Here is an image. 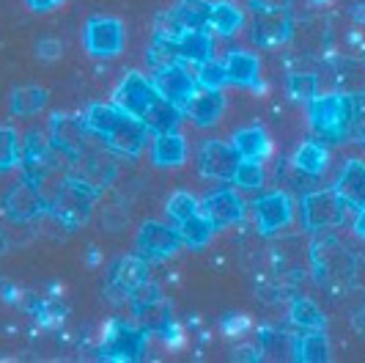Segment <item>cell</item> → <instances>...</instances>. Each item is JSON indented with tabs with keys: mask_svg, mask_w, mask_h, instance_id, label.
Returning <instances> with one entry per match:
<instances>
[{
	"mask_svg": "<svg viewBox=\"0 0 365 363\" xmlns=\"http://www.w3.org/2000/svg\"><path fill=\"white\" fill-rule=\"evenodd\" d=\"M184 119V110L179 105H173V102H168L165 96H160L148 113L143 116V124L148 127V132H154V135H160V132H176L179 124H182Z\"/></svg>",
	"mask_w": 365,
	"mask_h": 363,
	"instance_id": "25",
	"label": "cell"
},
{
	"mask_svg": "<svg viewBox=\"0 0 365 363\" xmlns=\"http://www.w3.org/2000/svg\"><path fill=\"white\" fill-rule=\"evenodd\" d=\"M124 116V110L118 108V105H113V102H93L88 105V110L83 113V121H86V127L91 129L96 138H108V132L115 124H118V119Z\"/></svg>",
	"mask_w": 365,
	"mask_h": 363,
	"instance_id": "29",
	"label": "cell"
},
{
	"mask_svg": "<svg viewBox=\"0 0 365 363\" xmlns=\"http://www.w3.org/2000/svg\"><path fill=\"white\" fill-rule=\"evenodd\" d=\"M354 232H357V237H363V239H365V207H363V209H357V218H354Z\"/></svg>",
	"mask_w": 365,
	"mask_h": 363,
	"instance_id": "51",
	"label": "cell"
},
{
	"mask_svg": "<svg viewBox=\"0 0 365 363\" xmlns=\"http://www.w3.org/2000/svg\"><path fill=\"white\" fill-rule=\"evenodd\" d=\"M124 22L115 17H91L83 28V44L93 58H115L124 50Z\"/></svg>",
	"mask_w": 365,
	"mask_h": 363,
	"instance_id": "9",
	"label": "cell"
},
{
	"mask_svg": "<svg viewBox=\"0 0 365 363\" xmlns=\"http://www.w3.org/2000/svg\"><path fill=\"white\" fill-rule=\"evenodd\" d=\"M222 110H225V96H222V91L198 86V91L192 94V99H190L187 108H184V116H187L192 124H198V127H212V124L220 121Z\"/></svg>",
	"mask_w": 365,
	"mask_h": 363,
	"instance_id": "19",
	"label": "cell"
},
{
	"mask_svg": "<svg viewBox=\"0 0 365 363\" xmlns=\"http://www.w3.org/2000/svg\"><path fill=\"white\" fill-rule=\"evenodd\" d=\"M294 168L299 174H305V176L324 174V168H327V144H322V141L302 144L297 149V154H294Z\"/></svg>",
	"mask_w": 365,
	"mask_h": 363,
	"instance_id": "32",
	"label": "cell"
},
{
	"mask_svg": "<svg viewBox=\"0 0 365 363\" xmlns=\"http://www.w3.org/2000/svg\"><path fill=\"white\" fill-rule=\"evenodd\" d=\"M261 344H242L234 352V358L237 361H256V358H261V349H258Z\"/></svg>",
	"mask_w": 365,
	"mask_h": 363,
	"instance_id": "47",
	"label": "cell"
},
{
	"mask_svg": "<svg viewBox=\"0 0 365 363\" xmlns=\"http://www.w3.org/2000/svg\"><path fill=\"white\" fill-rule=\"evenodd\" d=\"M151 80H154L157 91L163 94L168 102L179 105L182 110L187 108V102L192 99V94L198 91V80H195V74L187 69V64H184V61H176V64L160 66Z\"/></svg>",
	"mask_w": 365,
	"mask_h": 363,
	"instance_id": "10",
	"label": "cell"
},
{
	"mask_svg": "<svg viewBox=\"0 0 365 363\" xmlns=\"http://www.w3.org/2000/svg\"><path fill=\"white\" fill-rule=\"evenodd\" d=\"M184 245L179 226H168L160 220H148L138 232V251L146 259H168Z\"/></svg>",
	"mask_w": 365,
	"mask_h": 363,
	"instance_id": "12",
	"label": "cell"
},
{
	"mask_svg": "<svg viewBox=\"0 0 365 363\" xmlns=\"http://www.w3.org/2000/svg\"><path fill=\"white\" fill-rule=\"evenodd\" d=\"M253 212H256L258 223V234L269 237L277 234L280 229H286L294 218V201L289 193L283 190H274V193H264L258 196L253 204Z\"/></svg>",
	"mask_w": 365,
	"mask_h": 363,
	"instance_id": "11",
	"label": "cell"
},
{
	"mask_svg": "<svg viewBox=\"0 0 365 363\" xmlns=\"http://www.w3.org/2000/svg\"><path fill=\"white\" fill-rule=\"evenodd\" d=\"M146 138H148L146 124H143L140 119H135V116L124 113V116L118 119V124L108 132L105 144H108V149L113 151V154L138 157V154L143 151V146H146Z\"/></svg>",
	"mask_w": 365,
	"mask_h": 363,
	"instance_id": "17",
	"label": "cell"
},
{
	"mask_svg": "<svg viewBox=\"0 0 365 363\" xmlns=\"http://www.w3.org/2000/svg\"><path fill=\"white\" fill-rule=\"evenodd\" d=\"M365 96V94H363ZM363 96L322 91L308 102V119L322 144H341L363 121Z\"/></svg>",
	"mask_w": 365,
	"mask_h": 363,
	"instance_id": "1",
	"label": "cell"
},
{
	"mask_svg": "<svg viewBox=\"0 0 365 363\" xmlns=\"http://www.w3.org/2000/svg\"><path fill=\"white\" fill-rule=\"evenodd\" d=\"M96 138L91 129L86 127L83 116H72V113H55L50 119V141L55 149H61L66 157H72V163L91 149V141Z\"/></svg>",
	"mask_w": 365,
	"mask_h": 363,
	"instance_id": "8",
	"label": "cell"
},
{
	"mask_svg": "<svg viewBox=\"0 0 365 363\" xmlns=\"http://www.w3.org/2000/svg\"><path fill=\"white\" fill-rule=\"evenodd\" d=\"M135 309V322L140 327H146L148 333L151 330H163L168 322H170V306L168 300H157V303H148V306H132Z\"/></svg>",
	"mask_w": 365,
	"mask_h": 363,
	"instance_id": "34",
	"label": "cell"
},
{
	"mask_svg": "<svg viewBox=\"0 0 365 363\" xmlns=\"http://www.w3.org/2000/svg\"><path fill=\"white\" fill-rule=\"evenodd\" d=\"M44 327H58L66 319V306L61 300H36V306L31 311Z\"/></svg>",
	"mask_w": 365,
	"mask_h": 363,
	"instance_id": "40",
	"label": "cell"
},
{
	"mask_svg": "<svg viewBox=\"0 0 365 363\" xmlns=\"http://www.w3.org/2000/svg\"><path fill=\"white\" fill-rule=\"evenodd\" d=\"M225 72H228V86L239 89H253L258 83V58L247 50H234L225 55Z\"/></svg>",
	"mask_w": 365,
	"mask_h": 363,
	"instance_id": "23",
	"label": "cell"
},
{
	"mask_svg": "<svg viewBox=\"0 0 365 363\" xmlns=\"http://www.w3.org/2000/svg\"><path fill=\"white\" fill-rule=\"evenodd\" d=\"M289 89H292V96H294V99L311 102L313 96L319 94V74L294 72L292 77H289Z\"/></svg>",
	"mask_w": 365,
	"mask_h": 363,
	"instance_id": "41",
	"label": "cell"
},
{
	"mask_svg": "<svg viewBox=\"0 0 365 363\" xmlns=\"http://www.w3.org/2000/svg\"><path fill=\"white\" fill-rule=\"evenodd\" d=\"M329 358L327 336L322 330H302V336L294 339V361L322 363Z\"/></svg>",
	"mask_w": 365,
	"mask_h": 363,
	"instance_id": "30",
	"label": "cell"
},
{
	"mask_svg": "<svg viewBox=\"0 0 365 363\" xmlns=\"http://www.w3.org/2000/svg\"><path fill=\"white\" fill-rule=\"evenodd\" d=\"M294 34V19L286 9H256L250 36L258 47H274L289 41Z\"/></svg>",
	"mask_w": 365,
	"mask_h": 363,
	"instance_id": "14",
	"label": "cell"
},
{
	"mask_svg": "<svg viewBox=\"0 0 365 363\" xmlns=\"http://www.w3.org/2000/svg\"><path fill=\"white\" fill-rule=\"evenodd\" d=\"M195 80L203 89H222L228 86V72H225V61H217V58H209L198 64L195 69Z\"/></svg>",
	"mask_w": 365,
	"mask_h": 363,
	"instance_id": "36",
	"label": "cell"
},
{
	"mask_svg": "<svg viewBox=\"0 0 365 363\" xmlns=\"http://www.w3.org/2000/svg\"><path fill=\"white\" fill-rule=\"evenodd\" d=\"M311 262L313 272L322 284H332V287H344L354 275V256L349 254L344 242H338L335 237H316L311 245Z\"/></svg>",
	"mask_w": 365,
	"mask_h": 363,
	"instance_id": "3",
	"label": "cell"
},
{
	"mask_svg": "<svg viewBox=\"0 0 365 363\" xmlns=\"http://www.w3.org/2000/svg\"><path fill=\"white\" fill-rule=\"evenodd\" d=\"M3 212H6V218L14 220V223H28V220H36L41 215H47L50 204L44 199L38 182L25 176L14 187H9L6 199H3Z\"/></svg>",
	"mask_w": 365,
	"mask_h": 363,
	"instance_id": "6",
	"label": "cell"
},
{
	"mask_svg": "<svg viewBox=\"0 0 365 363\" xmlns=\"http://www.w3.org/2000/svg\"><path fill=\"white\" fill-rule=\"evenodd\" d=\"M351 281H357V287L365 289V256L363 259H354V275H351Z\"/></svg>",
	"mask_w": 365,
	"mask_h": 363,
	"instance_id": "50",
	"label": "cell"
},
{
	"mask_svg": "<svg viewBox=\"0 0 365 363\" xmlns=\"http://www.w3.org/2000/svg\"><path fill=\"white\" fill-rule=\"evenodd\" d=\"M61 53H63V44H61V41H58L55 36L38 39V44H36L38 61H44V64H53V61H58V58H61Z\"/></svg>",
	"mask_w": 365,
	"mask_h": 363,
	"instance_id": "44",
	"label": "cell"
},
{
	"mask_svg": "<svg viewBox=\"0 0 365 363\" xmlns=\"http://www.w3.org/2000/svg\"><path fill=\"white\" fill-rule=\"evenodd\" d=\"M25 3H28V9H31V11H41V14H44V11L58 9L63 0H25Z\"/></svg>",
	"mask_w": 365,
	"mask_h": 363,
	"instance_id": "48",
	"label": "cell"
},
{
	"mask_svg": "<svg viewBox=\"0 0 365 363\" xmlns=\"http://www.w3.org/2000/svg\"><path fill=\"white\" fill-rule=\"evenodd\" d=\"M231 144L242 154V160H258V163H264L272 154V138H269V132L261 127V124L237 129Z\"/></svg>",
	"mask_w": 365,
	"mask_h": 363,
	"instance_id": "20",
	"label": "cell"
},
{
	"mask_svg": "<svg viewBox=\"0 0 365 363\" xmlns=\"http://www.w3.org/2000/svg\"><path fill=\"white\" fill-rule=\"evenodd\" d=\"M157 300H163V289L154 281H143L138 289L129 294L132 306H148V303H157Z\"/></svg>",
	"mask_w": 365,
	"mask_h": 363,
	"instance_id": "43",
	"label": "cell"
},
{
	"mask_svg": "<svg viewBox=\"0 0 365 363\" xmlns=\"http://www.w3.org/2000/svg\"><path fill=\"white\" fill-rule=\"evenodd\" d=\"M338 196L346 201L349 207L363 209L365 207V163L363 160H349L335 182Z\"/></svg>",
	"mask_w": 365,
	"mask_h": 363,
	"instance_id": "21",
	"label": "cell"
},
{
	"mask_svg": "<svg viewBox=\"0 0 365 363\" xmlns=\"http://www.w3.org/2000/svg\"><path fill=\"white\" fill-rule=\"evenodd\" d=\"M179 234H182L187 248L201 251V248H206V245L212 242V237H215V223H212V220L206 218L201 209H198L195 215H190L187 220L179 223Z\"/></svg>",
	"mask_w": 365,
	"mask_h": 363,
	"instance_id": "31",
	"label": "cell"
},
{
	"mask_svg": "<svg viewBox=\"0 0 365 363\" xmlns=\"http://www.w3.org/2000/svg\"><path fill=\"white\" fill-rule=\"evenodd\" d=\"M151 160L160 168H179L187 163V141L179 132H160L151 144Z\"/></svg>",
	"mask_w": 365,
	"mask_h": 363,
	"instance_id": "22",
	"label": "cell"
},
{
	"mask_svg": "<svg viewBox=\"0 0 365 363\" xmlns=\"http://www.w3.org/2000/svg\"><path fill=\"white\" fill-rule=\"evenodd\" d=\"M148 347V330L138 322L113 319L102 336L99 358L102 361H140Z\"/></svg>",
	"mask_w": 365,
	"mask_h": 363,
	"instance_id": "4",
	"label": "cell"
},
{
	"mask_svg": "<svg viewBox=\"0 0 365 363\" xmlns=\"http://www.w3.org/2000/svg\"><path fill=\"white\" fill-rule=\"evenodd\" d=\"M245 25V11L231 0H217L212 3V17H209V31L217 36H234Z\"/></svg>",
	"mask_w": 365,
	"mask_h": 363,
	"instance_id": "26",
	"label": "cell"
},
{
	"mask_svg": "<svg viewBox=\"0 0 365 363\" xmlns=\"http://www.w3.org/2000/svg\"><path fill=\"white\" fill-rule=\"evenodd\" d=\"M170 14L184 31H206L209 28V17H212V3L209 0H179Z\"/></svg>",
	"mask_w": 365,
	"mask_h": 363,
	"instance_id": "27",
	"label": "cell"
},
{
	"mask_svg": "<svg viewBox=\"0 0 365 363\" xmlns=\"http://www.w3.org/2000/svg\"><path fill=\"white\" fill-rule=\"evenodd\" d=\"M50 102V91L41 86H19L9 96V110L11 116H34Z\"/></svg>",
	"mask_w": 365,
	"mask_h": 363,
	"instance_id": "28",
	"label": "cell"
},
{
	"mask_svg": "<svg viewBox=\"0 0 365 363\" xmlns=\"http://www.w3.org/2000/svg\"><path fill=\"white\" fill-rule=\"evenodd\" d=\"M234 184L239 190H258L264 184V168L258 160H242L234 174Z\"/></svg>",
	"mask_w": 365,
	"mask_h": 363,
	"instance_id": "39",
	"label": "cell"
},
{
	"mask_svg": "<svg viewBox=\"0 0 365 363\" xmlns=\"http://www.w3.org/2000/svg\"><path fill=\"white\" fill-rule=\"evenodd\" d=\"M198 209H201V201L195 199L192 193H187V190H179V193H173L168 199V215L176 220V223H182L190 215H195Z\"/></svg>",
	"mask_w": 365,
	"mask_h": 363,
	"instance_id": "38",
	"label": "cell"
},
{
	"mask_svg": "<svg viewBox=\"0 0 365 363\" xmlns=\"http://www.w3.org/2000/svg\"><path fill=\"white\" fill-rule=\"evenodd\" d=\"M292 322L299 330H324V314L313 300L297 297L292 303Z\"/></svg>",
	"mask_w": 365,
	"mask_h": 363,
	"instance_id": "33",
	"label": "cell"
},
{
	"mask_svg": "<svg viewBox=\"0 0 365 363\" xmlns=\"http://www.w3.org/2000/svg\"><path fill=\"white\" fill-rule=\"evenodd\" d=\"M143 281H148L146 256H124V259H118V262L113 264V270H110L108 294L113 300L124 303Z\"/></svg>",
	"mask_w": 365,
	"mask_h": 363,
	"instance_id": "16",
	"label": "cell"
},
{
	"mask_svg": "<svg viewBox=\"0 0 365 363\" xmlns=\"http://www.w3.org/2000/svg\"><path fill=\"white\" fill-rule=\"evenodd\" d=\"M19 157H22V141H19L17 129L0 124V171L19 165Z\"/></svg>",
	"mask_w": 365,
	"mask_h": 363,
	"instance_id": "35",
	"label": "cell"
},
{
	"mask_svg": "<svg viewBox=\"0 0 365 363\" xmlns=\"http://www.w3.org/2000/svg\"><path fill=\"white\" fill-rule=\"evenodd\" d=\"M160 336H163L165 344L170 347V349H179V347H182V342H184L182 325H179V322H173V319H170V322H168V325L160 330Z\"/></svg>",
	"mask_w": 365,
	"mask_h": 363,
	"instance_id": "45",
	"label": "cell"
},
{
	"mask_svg": "<svg viewBox=\"0 0 365 363\" xmlns=\"http://www.w3.org/2000/svg\"><path fill=\"white\" fill-rule=\"evenodd\" d=\"M96 196H99V190L93 184H88L80 176H66V179H61L58 190H55L50 212L66 229H77V226H83L86 220L91 218Z\"/></svg>",
	"mask_w": 365,
	"mask_h": 363,
	"instance_id": "2",
	"label": "cell"
},
{
	"mask_svg": "<svg viewBox=\"0 0 365 363\" xmlns=\"http://www.w3.org/2000/svg\"><path fill=\"white\" fill-rule=\"evenodd\" d=\"M247 319H245V317H225V319H222V330H225V333H245V330H247Z\"/></svg>",
	"mask_w": 365,
	"mask_h": 363,
	"instance_id": "46",
	"label": "cell"
},
{
	"mask_svg": "<svg viewBox=\"0 0 365 363\" xmlns=\"http://www.w3.org/2000/svg\"><path fill=\"white\" fill-rule=\"evenodd\" d=\"M176 61H182V58H179V47H176V39H165V36L151 39V47H148V64H151L154 69L168 66V64H176Z\"/></svg>",
	"mask_w": 365,
	"mask_h": 363,
	"instance_id": "37",
	"label": "cell"
},
{
	"mask_svg": "<svg viewBox=\"0 0 365 363\" xmlns=\"http://www.w3.org/2000/svg\"><path fill=\"white\" fill-rule=\"evenodd\" d=\"M250 6L253 9H286L289 11L292 0H250Z\"/></svg>",
	"mask_w": 365,
	"mask_h": 363,
	"instance_id": "49",
	"label": "cell"
},
{
	"mask_svg": "<svg viewBox=\"0 0 365 363\" xmlns=\"http://www.w3.org/2000/svg\"><path fill=\"white\" fill-rule=\"evenodd\" d=\"M201 212L215 223V229H225V226L242 220L245 204L234 190H215L201 201Z\"/></svg>",
	"mask_w": 365,
	"mask_h": 363,
	"instance_id": "18",
	"label": "cell"
},
{
	"mask_svg": "<svg viewBox=\"0 0 365 363\" xmlns=\"http://www.w3.org/2000/svg\"><path fill=\"white\" fill-rule=\"evenodd\" d=\"M160 96H163V94L157 91L151 77H146V74H140V72H129V74H124V80L118 83V89L113 94V105H118L124 113H129V116H135V119L143 121V116L148 113V108H151Z\"/></svg>",
	"mask_w": 365,
	"mask_h": 363,
	"instance_id": "7",
	"label": "cell"
},
{
	"mask_svg": "<svg viewBox=\"0 0 365 363\" xmlns=\"http://www.w3.org/2000/svg\"><path fill=\"white\" fill-rule=\"evenodd\" d=\"M302 223L308 232H324L332 226H341L346 220V212L354 209L346 201L338 196V190H311L302 196Z\"/></svg>",
	"mask_w": 365,
	"mask_h": 363,
	"instance_id": "5",
	"label": "cell"
},
{
	"mask_svg": "<svg viewBox=\"0 0 365 363\" xmlns=\"http://www.w3.org/2000/svg\"><path fill=\"white\" fill-rule=\"evenodd\" d=\"M239 163H242V154L234 149V144H225V141H206L198 151V168L212 179L234 182Z\"/></svg>",
	"mask_w": 365,
	"mask_h": 363,
	"instance_id": "15",
	"label": "cell"
},
{
	"mask_svg": "<svg viewBox=\"0 0 365 363\" xmlns=\"http://www.w3.org/2000/svg\"><path fill=\"white\" fill-rule=\"evenodd\" d=\"M176 47H179V58L184 64H203L209 58H215V41L212 34L206 31H184L182 36L176 39Z\"/></svg>",
	"mask_w": 365,
	"mask_h": 363,
	"instance_id": "24",
	"label": "cell"
},
{
	"mask_svg": "<svg viewBox=\"0 0 365 363\" xmlns=\"http://www.w3.org/2000/svg\"><path fill=\"white\" fill-rule=\"evenodd\" d=\"M292 347V355H294V339H289L286 333H280V330H264L261 333V349L267 352V355H283V349H289Z\"/></svg>",
	"mask_w": 365,
	"mask_h": 363,
	"instance_id": "42",
	"label": "cell"
},
{
	"mask_svg": "<svg viewBox=\"0 0 365 363\" xmlns=\"http://www.w3.org/2000/svg\"><path fill=\"white\" fill-rule=\"evenodd\" d=\"M332 86L338 94L363 96L365 94V58H335L327 61V69L319 72V83Z\"/></svg>",
	"mask_w": 365,
	"mask_h": 363,
	"instance_id": "13",
	"label": "cell"
}]
</instances>
